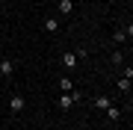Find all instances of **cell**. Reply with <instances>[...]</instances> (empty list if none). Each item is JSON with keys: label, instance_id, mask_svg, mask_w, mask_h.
<instances>
[{"label": "cell", "instance_id": "4fadbf2b", "mask_svg": "<svg viewBox=\"0 0 133 130\" xmlns=\"http://www.w3.org/2000/svg\"><path fill=\"white\" fill-rule=\"evenodd\" d=\"M71 3H74V0H71Z\"/></svg>", "mask_w": 133, "mask_h": 130}, {"label": "cell", "instance_id": "8fae6325", "mask_svg": "<svg viewBox=\"0 0 133 130\" xmlns=\"http://www.w3.org/2000/svg\"><path fill=\"white\" fill-rule=\"evenodd\" d=\"M74 56H77V59H86V56H89V50H86V47H80V50H74Z\"/></svg>", "mask_w": 133, "mask_h": 130}, {"label": "cell", "instance_id": "8992f818", "mask_svg": "<svg viewBox=\"0 0 133 130\" xmlns=\"http://www.w3.org/2000/svg\"><path fill=\"white\" fill-rule=\"evenodd\" d=\"M104 112H107V118H109V121H118V118H121V110H118V106H107Z\"/></svg>", "mask_w": 133, "mask_h": 130}, {"label": "cell", "instance_id": "9c48e42d", "mask_svg": "<svg viewBox=\"0 0 133 130\" xmlns=\"http://www.w3.org/2000/svg\"><path fill=\"white\" fill-rule=\"evenodd\" d=\"M112 62H115V65H121V62H124V53H121V50H115V53H112Z\"/></svg>", "mask_w": 133, "mask_h": 130}, {"label": "cell", "instance_id": "7a4b0ae2", "mask_svg": "<svg viewBox=\"0 0 133 130\" xmlns=\"http://www.w3.org/2000/svg\"><path fill=\"white\" fill-rule=\"evenodd\" d=\"M12 71H15V62L12 59H3L0 62V77H12Z\"/></svg>", "mask_w": 133, "mask_h": 130}, {"label": "cell", "instance_id": "52a82bcc", "mask_svg": "<svg viewBox=\"0 0 133 130\" xmlns=\"http://www.w3.org/2000/svg\"><path fill=\"white\" fill-rule=\"evenodd\" d=\"M59 12L62 15H71L74 12V3H71V0H59Z\"/></svg>", "mask_w": 133, "mask_h": 130}, {"label": "cell", "instance_id": "5b68a950", "mask_svg": "<svg viewBox=\"0 0 133 130\" xmlns=\"http://www.w3.org/2000/svg\"><path fill=\"white\" fill-rule=\"evenodd\" d=\"M56 86H59V92H62V95H65V92H71V89H74V83H71V77H59V83H56Z\"/></svg>", "mask_w": 133, "mask_h": 130}, {"label": "cell", "instance_id": "6da1fadb", "mask_svg": "<svg viewBox=\"0 0 133 130\" xmlns=\"http://www.w3.org/2000/svg\"><path fill=\"white\" fill-rule=\"evenodd\" d=\"M24 106H27V98L24 95H12L9 98V110L12 112H24Z\"/></svg>", "mask_w": 133, "mask_h": 130}, {"label": "cell", "instance_id": "30bf717a", "mask_svg": "<svg viewBox=\"0 0 133 130\" xmlns=\"http://www.w3.org/2000/svg\"><path fill=\"white\" fill-rule=\"evenodd\" d=\"M118 89H121V92H127V89H130V80H127V77H121V80H118Z\"/></svg>", "mask_w": 133, "mask_h": 130}, {"label": "cell", "instance_id": "7c38bea8", "mask_svg": "<svg viewBox=\"0 0 133 130\" xmlns=\"http://www.w3.org/2000/svg\"><path fill=\"white\" fill-rule=\"evenodd\" d=\"M0 130H6V127H3V124H0Z\"/></svg>", "mask_w": 133, "mask_h": 130}, {"label": "cell", "instance_id": "3957f363", "mask_svg": "<svg viewBox=\"0 0 133 130\" xmlns=\"http://www.w3.org/2000/svg\"><path fill=\"white\" fill-rule=\"evenodd\" d=\"M59 62L65 65V68H77V62H80V59H77L71 50H68V53H62V59H59Z\"/></svg>", "mask_w": 133, "mask_h": 130}, {"label": "cell", "instance_id": "277c9868", "mask_svg": "<svg viewBox=\"0 0 133 130\" xmlns=\"http://www.w3.org/2000/svg\"><path fill=\"white\" fill-rule=\"evenodd\" d=\"M95 106H98V110H107V106H112V98H109V95H98L95 98Z\"/></svg>", "mask_w": 133, "mask_h": 130}, {"label": "cell", "instance_id": "ba28073f", "mask_svg": "<svg viewBox=\"0 0 133 130\" xmlns=\"http://www.w3.org/2000/svg\"><path fill=\"white\" fill-rule=\"evenodd\" d=\"M44 30H48V33H56V30H59V21L56 18H44Z\"/></svg>", "mask_w": 133, "mask_h": 130}]
</instances>
